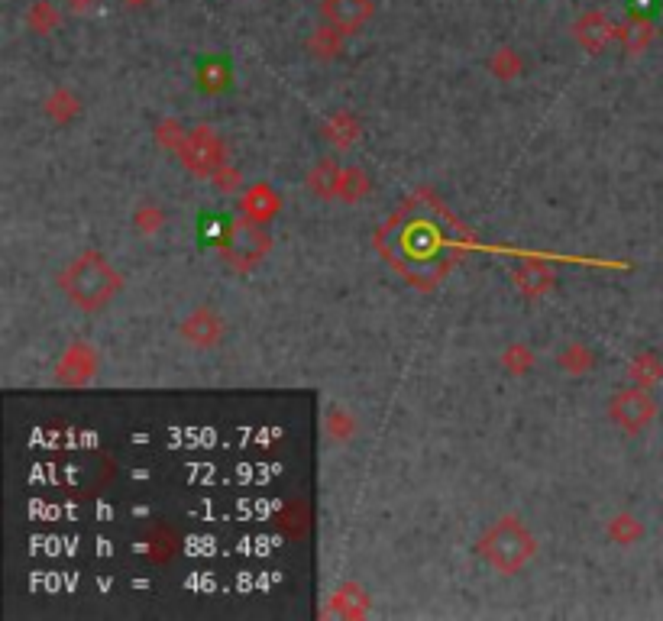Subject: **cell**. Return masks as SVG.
I'll list each match as a JSON object with an SVG mask.
<instances>
[{
  "instance_id": "5b68a950",
  "label": "cell",
  "mask_w": 663,
  "mask_h": 621,
  "mask_svg": "<svg viewBox=\"0 0 663 621\" xmlns=\"http://www.w3.org/2000/svg\"><path fill=\"white\" fill-rule=\"evenodd\" d=\"M372 0H324L321 13L324 20L340 33H356L359 26L372 20Z\"/></svg>"
},
{
  "instance_id": "277c9868",
  "label": "cell",
  "mask_w": 663,
  "mask_h": 621,
  "mask_svg": "<svg viewBox=\"0 0 663 621\" xmlns=\"http://www.w3.org/2000/svg\"><path fill=\"white\" fill-rule=\"evenodd\" d=\"M609 414L625 434H641L644 427L654 421L657 405L644 389H621V392L612 395Z\"/></svg>"
},
{
  "instance_id": "52a82bcc",
  "label": "cell",
  "mask_w": 663,
  "mask_h": 621,
  "mask_svg": "<svg viewBox=\"0 0 663 621\" xmlns=\"http://www.w3.org/2000/svg\"><path fill=\"white\" fill-rule=\"evenodd\" d=\"M185 162L195 172H211L214 165L220 162V149H217V140L211 136V130H198L185 143Z\"/></svg>"
},
{
  "instance_id": "8fae6325",
  "label": "cell",
  "mask_w": 663,
  "mask_h": 621,
  "mask_svg": "<svg viewBox=\"0 0 663 621\" xmlns=\"http://www.w3.org/2000/svg\"><path fill=\"white\" fill-rule=\"evenodd\" d=\"M256 207H262V220H269L275 214V207H279V201H275V195L266 185L253 188V195L246 198V204H243V211H246V217H250V220L256 217Z\"/></svg>"
},
{
  "instance_id": "8992f818",
  "label": "cell",
  "mask_w": 663,
  "mask_h": 621,
  "mask_svg": "<svg viewBox=\"0 0 663 621\" xmlns=\"http://www.w3.org/2000/svg\"><path fill=\"white\" fill-rule=\"evenodd\" d=\"M573 33H576V39L589 52H602L618 36V26L609 17H605L602 10H589V13H583V17L576 20Z\"/></svg>"
},
{
  "instance_id": "3957f363",
  "label": "cell",
  "mask_w": 663,
  "mask_h": 621,
  "mask_svg": "<svg viewBox=\"0 0 663 621\" xmlns=\"http://www.w3.org/2000/svg\"><path fill=\"white\" fill-rule=\"evenodd\" d=\"M220 246H224V256L230 266H253L256 259L269 253V237L256 220L246 217V220H237V224L227 227Z\"/></svg>"
},
{
  "instance_id": "7c38bea8",
  "label": "cell",
  "mask_w": 663,
  "mask_h": 621,
  "mask_svg": "<svg viewBox=\"0 0 663 621\" xmlns=\"http://www.w3.org/2000/svg\"><path fill=\"white\" fill-rule=\"evenodd\" d=\"M631 376L641 379V385H647V389H651V385L663 376V363L657 360L654 353H644V356H638V360H634Z\"/></svg>"
},
{
  "instance_id": "4fadbf2b",
  "label": "cell",
  "mask_w": 663,
  "mask_h": 621,
  "mask_svg": "<svg viewBox=\"0 0 663 621\" xmlns=\"http://www.w3.org/2000/svg\"><path fill=\"white\" fill-rule=\"evenodd\" d=\"M651 36H654V30H651V23L647 20H634L631 26L621 30V39H625L628 52H641L647 43H651Z\"/></svg>"
},
{
  "instance_id": "9c48e42d",
  "label": "cell",
  "mask_w": 663,
  "mask_h": 621,
  "mask_svg": "<svg viewBox=\"0 0 663 621\" xmlns=\"http://www.w3.org/2000/svg\"><path fill=\"white\" fill-rule=\"evenodd\" d=\"M308 49L317 55V59H330V55L340 52V30H334V26H321L311 39H308Z\"/></svg>"
},
{
  "instance_id": "7a4b0ae2",
  "label": "cell",
  "mask_w": 663,
  "mask_h": 621,
  "mask_svg": "<svg viewBox=\"0 0 663 621\" xmlns=\"http://www.w3.org/2000/svg\"><path fill=\"white\" fill-rule=\"evenodd\" d=\"M479 554L489 567L511 576L534 557V537L528 534V528H524L518 518H502L479 541Z\"/></svg>"
},
{
  "instance_id": "30bf717a",
  "label": "cell",
  "mask_w": 663,
  "mask_h": 621,
  "mask_svg": "<svg viewBox=\"0 0 663 621\" xmlns=\"http://www.w3.org/2000/svg\"><path fill=\"white\" fill-rule=\"evenodd\" d=\"M311 188L317 191V195H334V191H340V172L334 162H321L317 169L311 172Z\"/></svg>"
},
{
  "instance_id": "5bb4252c",
  "label": "cell",
  "mask_w": 663,
  "mask_h": 621,
  "mask_svg": "<svg viewBox=\"0 0 663 621\" xmlns=\"http://www.w3.org/2000/svg\"><path fill=\"white\" fill-rule=\"evenodd\" d=\"M26 20H30V26H33L36 33H49L52 26L59 23V13H55V10L46 4V0H39V4L30 10V17H26Z\"/></svg>"
},
{
  "instance_id": "2e32d148",
  "label": "cell",
  "mask_w": 663,
  "mask_h": 621,
  "mask_svg": "<svg viewBox=\"0 0 663 621\" xmlns=\"http://www.w3.org/2000/svg\"><path fill=\"white\" fill-rule=\"evenodd\" d=\"M521 68V59L511 49H502V52H495L492 55V72L495 75H502V78H511Z\"/></svg>"
},
{
  "instance_id": "6da1fadb",
  "label": "cell",
  "mask_w": 663,
  "mask_h": 621,
  "mask_svg": "<svg viewBox=\"0 0 663 621\" xmlns=\"http://www.w3.org/2000/svg\"><path fill=\"white\" fill-rule=\"evenodd\" d=\"M62 292L72 298L81 311L98 314L120 292V275L101 253L88 250L68 262V269L62 272Z\"/></svg>"
},
{
  "instance_id": "ba28073f",
  "label": "cell",
  "mask_w": 663,
  "mask_h": 621,
  "mask_svg": "<svg viewBox=\"0 0 663 621\" xmlns=\"http://www.w3.org/2000/svg\"><path fill=\"white\" fill-rule=\"evenodd\" d=\"M182 334L191 340V343H198V347H207V343H217V337H220V321H217V314L214 311H195L185 321V327H182Z\"/></svg>"
},
{
  "instance_id": "9a60e30c",
  "label": "cell",
  "mask_w": 663,
  "mask_h": 621,
  "mask_svg": "<svg viewBox=\"0 0 663 621\" xmlns=\"http://www.w3.org/2000/svg\"><path fill=\"white\" fill-rule=\"evenodd\" d=\"M612 537H615V541H621V544H634L641 537V524L634 521L631 515H618L612 521Z\"/></svg>"
},
{
  "instance_id": "e0dca14e",
  "label": "cell",
  "mask_w": 663,
  "mask_h": 621,
  "mask_svg": "<svg viewBox=\"0 0 663 621\" xmlns=\"http://www.w3.org/2000/svg\"><path fill=\"white\" fill-rule=\"evenodd\" d=\"M62 4H65L68 10H78V13H81V10H88L94 0H62Z\"/></svg>"
}]
</instances>
